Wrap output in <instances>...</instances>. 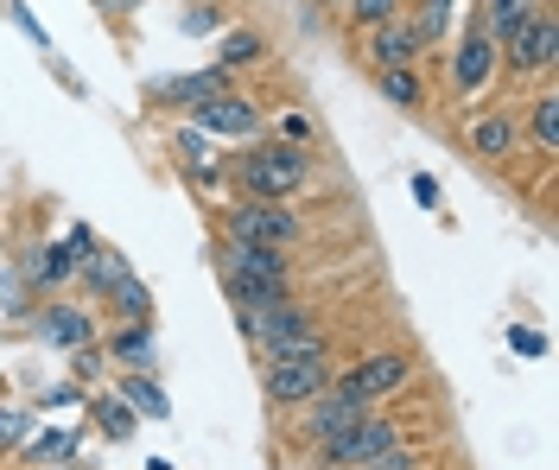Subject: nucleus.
<instances>
[{"mask_svg": "<svg viewBox=\"0 0 559 470\" xmlns=\"http://www.w3.org/2000/svg\"><path fill=\"white\" fill-rule=\"evenodd\" d=\"M70 400H83V388H76V382H64V388H45V395H38V407H70Z\"/></svg>", "mask_w": 559, "mask_h": 470, "instance_id": "f704fd0d", "label": "nucleus"}, {"mask_svg": "<svg viewBox=\"0 0 559 470\" xmlns=\"http://www.w3.org/2000/svg\"><path fill=\"white\" fill-rule=\"evenodd\" d=\"M318 13H344V0H312Z\"/></svg>", "mask_w": 559, "mask_h": 470, "instance_id": "c9c22d12", "label": "nucleus"}, {"mask_svg": "<svg viewBox=\"0 0 559 470\" xmlns=\"http://www.w3.org/2000/svg\"><path fill=\"white\" fill-rule=\"evenodd\" d=\"M13 465H26V470H64V465H76V433H64V426H51V433H26V445L13 451Z\"/></svg>", "mask_w": 559, "mask_h": 470, "instance_id": "412c9836", "label": "nucleus"}, {"mask_svg": "<svg viewBox=\"0 0 559 470\" xmlns=\"http://www.w3.org/2000/svg\"><path fill=\"white\" fill-rule=\"evenodd\" d=\"M331 337H306V344H293V350H280V357H261V400L274 407V413H293V407H306L312 395L331 388Z\"/></svg>", "mask_w": 559, "mask_h": 470, "instance_id": "7ed1b4c3", "label": "nucleus"}, {"mask_svg": "<svg viewBox=\"0 0 559 470\" xmlns=\"http://www.w3.org/2000/svg\"><path fill=\"white\" fill-rule=\"evenodd\" d=\"M115 7V13H128V7H140V0H103V13Z\"/></svg>", "mask_w": 559, "mask_h": 470, "instance_id": "e433bc0d", "label": "nucleus"}, {"mask_svg": "<svg viewBox=\"0 0 559 470\" xmlns=\"http://www.w3.org/2000/svg\"><path fill=\"white\" fill-rule=\"evenodd\" d=\"M407 433L394 413H382V407H369L362 420H349L344 433H331V438H318V445H306L312 451V470H356V465H376L394 438Z\"/></svg>", "mask_w": 559, "mask_h": 470, "instance_id": "39448f33", "label": "nucleus"}, {"mask_svg": "<svg viewBox=\"0 0 559 470\" xmlns=\"http://www.w3.org/2000/svg\"><path fill=\"white\" fill-rule=\"evenodd\" d=\"M173 166H178V179L185 184H198V191H216V184L229 179V159H223V153H216V141H210L204 128H191V121H185V128H173Z\"/></svg>", "mask_w": 559, "mask_h": 470, "instance_id": "ddd939ff", "label": "nucleus"}, {"mask_svg": "<svg viewBox=\"0 0 559 470\" xmlns=\"http://www.w3.org/2000/svg\"><path fill=\"white\" fill-rule=\"evenodd\" d=\"M216 280L229 292L236 312H267L274 299L299 292V274H293V254L286 249H248V242H216Z\"/></svg>", "mask_w": 559, "mask_h": 470, "instance_id": "f03ea898", "label": "nucleus"}, {"mask_svg": "<svg viewBox=\"0 0 559 470\" xmlns=\"http://www.w3.org/2000/svg\"><path fill=\"white\" fill-rule=\"evenodd\" d=\"M103 362H108L103 337H96V344H83V350H70V369H76V382H83V388H96V375H103Z\"/></svg>", "mask_w": 559, "mask_h": 470, "instance_id": "c756f323", "label": "nucleus"}, {"mask_svg": "<svg viewBox=\"0 0 559 470\" xmlns=\"http://www.w3.org/2000/svg\"><path fill=\"white\" fill-rule=\"evenodd\" d=\"M452 20H457V0H414V7H407V26L419 33L426 51H439V45L452 38Z\"/></svg>", "mask_w": 559, "mask_h": 470, "instance_id": "b1692460", "label": "nucleus"}, {"mask_svg": "<svg viewBox=\"0 0 559 470\" xmlns=\"http://www.w3.org/2000/svg\"><path fill=\"white\" fill-rule=\"evenodd\" d=\"M394 13H407V0H344V20L349 33H369V26H388Z\"/></svg>", "mask_w": 559, "mask_h": 470, "instance_id": "a878e982", "label": "nucleus"}, {"mask_svg": "<svg viewBox=\"0 0 559 470\" xmlns=\"http://www.w3.org/2000/svg\"><path fill=\"white\" fill-rule=\"evenodd\" d=\"M0 312H7V318H33V305H26V274H20V267L0 274Z\"/></svg>", "mask_w": 559, "mask_h": 470, "instance_id": "cd10ccee", "label": "nucleus"}, {"mask_svg": "<svg viewBox=\"0 0 559 470\" xmlns=\"http://www.w3.org/2000/svg\"><path fill=\"white\" fill-rule=\"evenodd\" d=\"M445 83H452L457 103H477L489 83H496V38L484 33L477 13H464V33H457L452 51H445Z\"/></svg>", "mask_w": 559, "mask_h": 470, "instance_id": "0eeeda50", "label": "nucleus"}, {"mask_svg": "<svg viewBox=\"0 0 559 470\" xmlns=\"http://www.w3.org/2000/svg\"><path fill=\"white\" fill-rule=\"evenodd\" d=\"M216 236H229V242H248V249H299L306 242V217L293 210V204H267V197H229L223 204V217H216Z\"/></svg>", "mask_w": 559, "mask_h": 470, "instance_id": "20e7f679", "label": "nucleus"}, {"mask_svg": "<svg viewBox=\"0 0 559 470\" xmlns=\"http://www.w3.org/2000/svg\"><path fill=\"white\" fill-rule=\"evenodd\" d=\"M554 64H559V13L540 0L522 26H515V38L496 51V76L534 83V76H554Z\"/></svg>", "mask_w": 559, "mask_h": 470, "instance_id": "423d86ee", "label": "nucleus"}, {"mask_svg": "<svg viewBox=\"0 0 559 470\" xmlns=\"http://www.w3.org/2000/svg\"><path fill=\"white\" fill-rule=\"evenodd\" d=\"M515 115H522L527 153L554 159V153H559V89H554V83H547V89H534V96H527V109H515Z\"/></svg>", "mask_w": 559, "mask_h": 470, "instance_id": "a211bd4d", "label": "nucleus"}, {"mask_svg": "<svg viewBox=\"0 0 559 470\" xmlns=\"http://www.w3.org/2000/svg\"><path fill=\"white\" fill-rule=\"evenodd\" d=\"M83 407H90V426H96L108 445H128V438L140 433V413L115 395V388H90V395H83Z\"/></svg>", "mask_w": 559, "mask_h": 470, "instance_id": "aec40b11", "label": "nucleus"}, {"mask_svg": "<svg viewBox=\"0 0 559 470\" xmlns=\"http://www.w3.org/2000/svg\"><path fill=\"white\" fill-rule=\"evenodd\" d=\"M280 141H299V146H312V121H306V115H280Z\"/></svg>", "mask_w": 559, "mask_h": 470, "instance_id": "473e14b6", "label": "nucleus"}, {"mask_svg": "<svg viewBox=\"0 0 559 470\" xmlns=\"http://www.w3.org/2000/svg\"><path fill=\"white\" fill-rule=\"evenodd\" d=\"M64 470H76V465H64Z\"/></svg>", "mask_w": 559, "mask_h": 470, "instance_id": "58836bf2", "label": "nucleus"}, {"mask_svg": "<svg viewBox=\"0 0 559 470\" xmlns=\"http://www.w3.org/2000/svg\"><path fill=\"white\" fill-rule=\"evenodd\" d=\"M115 395L128 400L140 420H166V413H173V395L153 382V369H121V375H115Z\"/></svg>", "mask_w": 559, "mask_h": 470, "instance_id": "4be33fe9", "label": "nucleus"}, {"mask_svg": "<svg viewBox=\"0 0 559 470\" xmlns=\"http://www.w3.org/2000/svg\"><path fill=\"white\" fill-rule=\"evenodd\" d=\"M20 274H26V287L45 299V292H64L76 280V249L70 242H38L26 261H20Z\"/></svg>", "mask_w": 559, "mask_h": 470, "instance_id": "f3484780", "label": "nucleus"}, {"mask_svg": "<svg viewBox=\"0 0 559 470\" xmlns=\"http://www.w3.org/2000/svg\"><path fill=\"white\" fill-rule=\"evenodd\" d=\"M464 153L477 159V166H515L527 153V141H522V115L515 109H477L471 121H464Z\"/></svg>", "mask_w": 559, "mask_h": 470, "instance_id": "1a4fd4ad", "label": "nucleus"}, {"mask_svg": "<svg viewBox=\"0 0 559 470\" xmlns=\"http://www.w3.org/2000/svg\"><path fill=\"white\" fill-rule=\"evenodd\" d=\"M185 121L204 128L210 141H254V134H267V115H261V103H254L248 89H223V96L198 103Z\"/></svg>", "mask_w": 559, "mask_h": 470, "instance_id": "9b49d317", "label": "nucleus"}, {"mask_svg": "<svg viewBox=\"0 0 559 470\" xmlns=\"http://www.w3.org/2000/svg\"><path fill=\"white\" fill-rule=\"evenodd\" d=\"M108 362H121V369H153V357H159V330H153V318H128V325H115L103 337Z\"/></svg>", "mask_w": 559, "mask_h": 470, "instance_id": "6ab92c4d", "label": "nucleus"}, {"mask_svg": "<svg viewBox=\"0 0 559 470\" xmlns=\"http://www.w3.org/2000/svg\"><path fill=\"white\" fill-rule=\"evenodd\" d=\"M178 26H185V33H216V26H223V7H216V0H198V7H185V20H178Z\"/></svg>", "mask_w": 559, "mask_h": 470, "instance_id": "2f4dec72", "label": "nucleus"}, {"mask_svg": "<svg viewBox=\"0 0 559 470\" xmlns=\"http://www.w3.org/2000/svg\"><path fill=\"white\" fill-rule=\"evenodd\" d=\"M369 407H376V400H362L349 382H337V375H331V388H324V395H312L306 407H293L286 420H293V438H299V445H318V438L344 433L349 420H362Z\"/></svg>", "mask_w": 559, "mask_h": 470, "instance_id": "6e6552de", "label": "nucleus"}, {"mask_svg": "<svg viewBox=\"0 0 559 470\" xmlns=\"http://www.w3.org/2000/svg\"><path fill=\"white\" fill-rule=\"evenodd\" d=\"M223 89H236L229 83V71H216V64H204V71H185V76H159V83H146V96L159 103V109H198V103H210V96H223Z\"/></svg>", "mask_w": 559, "mask_h": 470, "instance_id": "4468645a", "label": "nucleus"}, {"mask_svg": "<svg viewBox=\"0 0 559 470\" xmlns=\"http://www.w3.org/2000/svg\"><path fill=\"white\" fill-rule=\"evenodd\" d=\"M509 350H515V357H547V330H534V325H509Z\"/></svg>", "mask_w": 559, "mask_h": 470, "instance_id": "7c9ffc66", "label": "nucleus"}, {"mask_svg": "<svg viewBox=\"0 0 559 470\" xmlns=\"http://www.w3.org/2000/svg\"><path fill=\"white\" fill-rule=\"evenodd\" d=\"M261 58H267V38L248 33V26L223 33V38H216V51H210V64H216V71H229V76H236V71H254Z\"/></svg>", "mask_w": 559, "mask_h": 470, "instance_id": "5701e85b", "label": "nucleus"}, {"mask_svg": "<svg viewBox=\"0 0 559 470\" xmlns=\"http://www.w3.org/2000/svg\"><path fill=\"white\" fill-rule=\"evenodd\" d=\"M376 89H382L394 109H426V76H419V64H401V71H376Z\"/></svg>", "mask_w": 559, "mask_h": 470, "instance_id": "393cba45", "label": "nucleus"}, {"mask_svg": "<svg viewBox=\"0 0 559 470\" xmlns=\"http://www.w3.org/2000/svg\"><path fill=\"white\" fill-rule=\"evenodd\" d=\"M103 299L115 305V325H128V318H153V287H146L134 267H128V254H121V249H115V261H108Z\"/></svg>", "mask_w": 559, "mask_h": 470, "instance_id": "dca6fc26", "label": "nucleus"}, {"mask_svg": "<svg viewBox=\"0 0 559 470\" xmlns=\"http://www.w3.org/2000/svg\"><path fill=\"white\" fill-rule=\"evenodd\" d=\"M419 465H426V451H419L414 438L401 433V438L382 451V458H376V465H362V470H419Z\"/></svg>", "mask_w": 559, "mask_h": 470, "instance_id": "c85d7f7f", "label": "nucleus"}, {"mask_svg": "<svg viewBox=\"0 0 559 470\" xmlns=\"http://www.w3.org/2000/svg\"><path fill=\"white\" fill-rule=\"evenodd\" d=\"M146 470H173V465H166V458H153V465H146Z\"/></svg>", "mask_w": 559, "mask_h": 470, "instance_id": "4c0bfd02", "label": "nucleus"}, {"mask_svg": "<svg viewBox=\"0 0 559 470\" xmlns=\"http://www.w3.org/2000/svg\"><path fill=\"white\" fill-rule=\"evenodd\" d=\"M26 433H33V407H0V465L26 445Z\"/></svg>", "mask_w": 559, "mask_h": 470, "instance_id": "bb28decb", "label": "nucleus"}, {"mask_svg": "<svg viewBox=\"0 0 559 470\" xmlns=\"http://www.w3.org/2000/svg\"><path fill=\"white\" fill-rule=\"evenodd\" d=\"M229 179L242 197H267V204H286L299 191H312L318 179V153L299 141H280V134H254L242 141V153L229 159Z\"/></svg>", "mask_w": 559, "mask_h": 470, "instance_id": "f257e3e1", "label": "nucleus"}, {"mask_svg": "<svg viewBox=\"0 0 559 470\" xmlns=\"http://www.w3.org/2000/svg\"><path fill=\"white\" fill-rule=\"evenodd\" d=\"M414 197L426 210H439V179H432V172H414Z\"/></svg>", "mask_w": 559, "mask_h": 470, "instance_id": "72a5a7b5", "label": "nucleus"}, {"mask_svg": "<svg viewBox=\"0 0 559 470\" xmlns=\"http://www.w3.org/2000/svg\"><path fill=\"white\" fill-rule=\"evenodd\" d=\"M337 382H349L362 400H376L382 407L388 395H401L407 382H414V350H401V344H382V350H362V357L349 362Z\"/></svg>", "mask_w": 559, "mask_h": 470, "instance_id": "f8f14e48", "label": "nucleus"}, {"mask_svg": "<svg viewBox=\"0 0 559 470\" xmlns=\"http://www.w3.org/2000/svg\"><path fill=\"white\" fill-rule=\"evenodd\" d=\"M33 337L45 344V350L70 357V350L96 344V337H103V325H96V312H90V305H76V299H58V292H45V305H33Z\"/></svg>", "mask_w": 559, "mask_h": 470, "instance_id": "9d476101", "label": "nucleus"}, {"mask_svg": "<svg viewBox=\"0 0 559 470\" xmlns=\"http://www.w3.org/2000/svg\"><path fill=\"white\" fill-rule=\"evenodd\" d=\"M369 45H362V58H369V71H401V64H419L426 58V45H419V33L407 26V13H394L388 26H369Z\"/></svg>", "mask_w": 559, "mask_h": 470, "instance_id": "2eb2a0df", "label": "nucleus"}]
</instances>
